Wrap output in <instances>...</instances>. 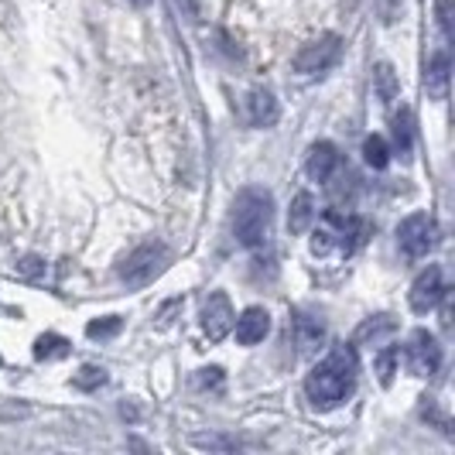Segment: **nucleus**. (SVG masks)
Returning a JSON list of instances; mask_svg holds the SVG:
<instances>
[{"label": "nucleus", "mask_w": 455, "mask_h": 455, "mask_svg": "<svg viewBox=\"0 0 455 455\" xmlns=\"http://www.w3.org/2000/svg\"><path fill=\"white\" fill-rule=\"evenodd\" d=\"M356 353L349 346H339L332 349L322 363L312 366V373L305 377V394L312 401V408L319 411H332L339 408L342 401L353 394L356 387Z\"/></svg>", "instance_id": "nucleus-1"}, {"label": "nucleus", "mask_w": 455, "mask_h": 455, "mask_svg": "<svg viewBox=\"0 0 455 455\" xmlns=\"http://www.w3.org/2000/svg\"><path fill=\"white\" fill-rule=\"evenodd\" d=\"M274 199L264 188H247L236 196L233 205V236L240 247H260L267 229H271Z\"/></svg>", "instance_id": "nucleus-2"}, {"label": "nucleus", "mask_w": 455, "mask_h": 455, "mask_svg": "<svg viewBox=\"0 0 455 455\" xmlns=\"http://www.w3.org/2000/svg\"><path fill=\"white\" fill-rule=\"evenodd\" d=\"M164 267H168V251H164V243H144V247H137L134 253L124 257V264H120V281H124L127 288H148Z\"/></svg>", "instance_id": "nucleus-3"}, {"label": "nucleus", "mask_w": 455, "mask_h": 455, "mask_svg": "<svg viewBox=\"0 0 455 455\" xmlns=\"http://www.w3.org/2000/svg\"><path fill=\"white\" fill-rule=\"evenodd\" d=\"M356 233H360V223H356V220L339 216V212H325L319 229H315V236H312V253H315V257H325V253H332V251L353 253Z\"/></svg>", "instance_id": "nucleus-4"}, {"label": "nucleus", "mask_w": 455, "mask_h": 455, "mask_svg": "<svg viewBox=\"0 0 455 455\" xmlns=\"http://www.w3.org/2000/svg\"><path fill=\"white\" fill-rule=\"evenodd\" d=\"M404 366H408V373H414V377H432V373H438V366H442V346H438V339H435L432 332H425V329L411 332L408 342H404Z\"/></svg>", "instance_id": "nucleus-5"}, {"label": "nucleus", "mask_w": 455, "mask_h": 455, "mask_svg": "<svg viewBox=\"0 0 455 455\" xmlns=\"http://www.w3.org/2000/svg\"><path fill=\"white\" fill-rule=\"evenodd\" d=\"M435 240H438V227H435V220L428 212H414L408 216L401 227H397V243H401V251L408 253V257H428L435 247Z\"/></svg>", "instance_id": "nucleus-6"}, {"label": "nucleus", "mask_w": 455, "mask_h": 455, "mask_svg": "<svg viewBox=\"0 0 455 455\" xmlns=\"http://www.w3.org/2000/svg\"><path fill=\"white\" fill-rule=\"evenodd\" d=\"M339 55H342L339 35H322V38L308 42V45L298 52L295 68L301 76H322V72H329V68L339 62Z\"/></svg>", "instance_id": "nucleus-7"}, {"label": "nucleus", "mask_w": 455, "mask_h": 455, "mask_svg": "<svg viewBox=\"0 0 455 455\" xmlns=\"http://www.w3.org/2000/svg\"><path fill=\"white\" fill-rule=\"evenodd\" d=\"M411 308L418 312V315H425V312H432L442 305V298H445V281H442V267H425V271L414 277V284H411Z\"/></svg>", "instance_id": "nucleus-8"}, {"label": "nucleus", "mask_w": 455, "mask_h": 455, "mask_svg": "<svg viewBox=\"0 0 455 455\" xmlns=\"http://www.w3.org/2000/svg\"><path fill=\"white\" fill-rule=\"evenodd\" d=\"M233 305H229V298L223 291H212V295L205 298L203 305V332L209 336L212 342L227 339L229 332H233Z\"/></svg>", "instance_id": "nucleus-9"}, {"label": "nucleus", "mask_w": 455, "mask_h": 455, "mask_svg": "<svg viewBox=\"0 0 455 455\" xmlns=\"http://www.w3.org/2000/svg\"><path fill=\"white\" fill-rule=\"evenodd\" d=\"M233 329H236V342L240 346H257V342L267 339V332H271V315H267V308L251 305L240 319H233Z\"/></svg>", "instance_id": "nucleus-10"}, {"label": "nucleus", "mask_w": 455, "mask_h": 455, "mask_svg": "<svg viewBox=\"0 0 455 455\" xmlns=\"http://www.w3.org/2000/svg\"><path fill=\"white\" fill-rule=\"evenodd\" d=\"M305 168H308V179H315V182H329V179L336 175V168H339V148H336V144H329V140L312 144Z\"/></svg>", "instance_id": "nucleus-11"}, {"label": "nucleus", "mask_w": 455, "mask_h": 455, "mask_svg": "<svg viewBox=\"0 0 455 455\" xmlns=\"http://www.w3.org/2000/svg\"><path fill=\"white\" fill-rule=\"evenodd\" d=\"M277 116H281V107H277L271 90H253L247 96V120H251V127H274Z\"/></svg>", "instance_id": "nucleus-12"}, {"label": "nucleus", "mask_w": 455, "mask_h": 455, "mask_svg": "<svg viewBox=\"0 0 455 455\" xmlns=\"http://www.w3.org/2000/svg\"><path fill=\"white\" fill-rule=\"evenodd\" d=\"M315 223V199L308 196V192H298L295 203H291V212H288V229L301 236V233H308Z\"/></svg>", "instance_id": "nucleus-13"}, {"label": "nucleus", "mask_w": 455, "mask_h": 455, "mask_svg": "<svg viewBox=\"0 0 455 455\" xmlns=\"http://www.w3.org/2000/svg\"><path fill=\"white\" fill-rule=\"evenodd\" d=\"M425 86L435 100H445L449 96V55L438 52L432 62H428V76H425Z\"/></svg>", "instance_id": "nucleus-14"}, {"label": "nucleus", "mask_w": 455, "mask_h": 455, "mask_svg": "<svg viewBox=\"0 0 455 455\" xmlns=\"http://www.w3.org/2000/svg\"><path fill=\"white\" fill-rule=\"evenodd\" d=\"M373 90H377V96L384 100V103H394L397 100V72H394V66L390 62H380V66L373 68Z\"/></svg>", "instance_id": "nucleus-15"}, {"label": "nucleus", "mask_w": 455, "mask_h": 455, "mask_svg": "<svg viewBox=\"0 0 455 455\" xmlns=\"http://www.w3.org/2000/svg\"><path fill=\"white\" fill-rule=\"evenodd\" d=\"M68 353H72V346H68V339H62V336H55V332H45V336H38V342H35V356L38 360H66Z\"/></svg>", "instance_id": "nucleus-16"}, {"label": "nucleus", "mask_w": 455, "mask_h": 455, "mask_svg": "<svg viewBox=\"0 0 455 455\" xmlns=\"http://www.w3.org/2000/svg\"><path fill=\"white\" fill-rule=\"evenodd\" d=\"M363 161L366 164H370V168H377V172H380V168H387L390 164V148H387V140H384V137H366L363 140Z\"/></svg>", "instance_id": "nucleus-17"}, {"label": "nucleus", "mask_w": 455, "mask_h": 455, "mask_svg": "<svg viewBox=\"0 0 455 455\" xmlns=\"http://www.w3.org/2000/svg\"><path fill=\"white\" fill-rule=\"evenodd\" d=\"M397 325H394V319L390 315H377V319L363 322L360 329H356V342H366V339H380V336H390Z\"/></svg>", "instance_id": "nucleus-18"}, {"label": "nucleus", "mask_w": 455, "mask_h": 455, "mask_svg": "<svg viewBox=\"0 0 455 455\" xmlns=\"http://www.w3.org/2000/svg\"><path fill=\"white\" fill-rule=\"evenodd\" d=\"M394 144L401 148V155H408L411 151V114L408 110H401V114L394 116Z\"/></svg>", "instance_id": "nucleus-19"}, {"label": "nucleus", "mask_w": 455, "mask_h": 455, "mask_svg": "<svg viewBox=\"0 0 455 455\" xmlns=\"http://www.w3.org/2000/svg\"><path fill=\"white\" fill-rule=\"evenodd\" d=\"M120 325H124V322L116 319V315H107V319H100V322H90V325H86V336H90V339H110V336L120 332Z\"/></svg>", "instance_id": "nucleus-20"}, {"label": "nucleus", "mask_w": 455, "mask_h": 455, "mask_svg": "<svg viewBox=\"0 0 455 455\" xmlns=\"http://www.w3.org/2000/svg\"><path fill=\"white\" fill-rule=\"evenodd\" d=\"M103 380H107V373H103L100 366H83V370H79V377H76V387L92 390V387H100Z\"/></svg>", "instance_id": "nucleus-21"}, {"label": "nucleus", "mask_w": 455, "mask_h": 455, "mask_svg": "<svg viewBox=\"0 0 455 455\" xmlns=\"http://www.w3.org/2000/svg\"><path fill=\"white\" fill-rule=\"evenodd\" d=\"M394 366H397V349H384L377 356V373H380V384H390L394 380Z\"/></svg>", "instance_id": "nucleus-22"}, {"label": "nucleus", "mask_w": 455, "mask_h": 455, "mask_svg": "<svg viewBox=\"0 0 455 455\" xmlns=\"http://www.w3.org/2000/svg\"><path fill=\"white\" fill-rule=\"evenodd\" d=\"M196 445H199V449H233L236 442H227V438H205V435H196Z\"/></svg>", "instance_id": "nucleus-23"}, {"label": "nucleus", "mask_w": 455, "mask_h": 455, "mask_svg": "<svg viewBox=\"0 0 455 455\" xmlns=\"http://www.w3.org/2000/svg\"><path fill=\"white\" fill-rule=\"evenodd\" d=\"M21 271H24V274H38V271H42V267H38V260H24V264H21Z\"/></svg>", "instance_id": "nucleus-24"}, {"label": "nucleus", "mask_w": 455, "mask_h": 455, "mask_svg": "<svg viewBox=\"0 0 455 455\" xmlns=\"http://www.w3.org/2000/svg\"><path fill=\"white\" fill-rule=\"evenodd\" d=\"M131 4H134V7H148V0H131Z\"/></svg>", "instance_id": "nucleus-25"}]
</instances>
